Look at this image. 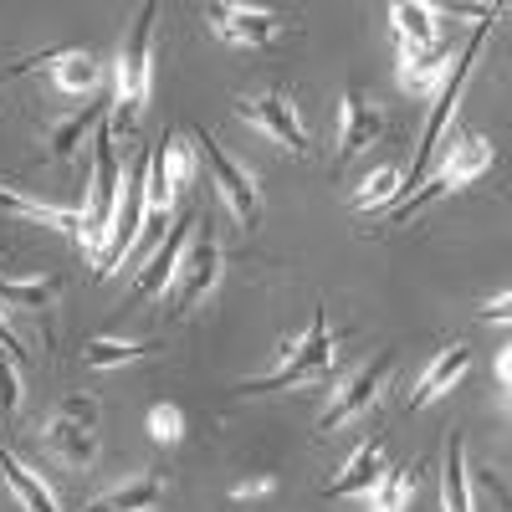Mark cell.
<instances>
[{"instance_id":"20","label":"cell","mask_w":512,"mask_h":512,"mask_svg":"<svg viewBox=\"0 0 512 512\" xmlns=\"http://www.w3.org/2000/svg\"><path fill=\"white\" fill-rule=\"evenodd\" d=\"M379 472H384V436H369V441L344 461V472L323 487V497H364V492L379 482Z\"/></svg>"},{"instance_id":"19","label":"cell","mask_w":512,"mask_h":512,"mask_svg":"<svg viewBox=\"0 0 512 512\" xmlns=\"http://www.w3.org/2000/svg\"><path fill=\"white\" fill-rule=\"evenodd\" d=\"M441 11L425 6V0H395L390 6V26L400 36V52H431L441 41Z\"/></svg>"},{"instance_id":"18","label":"cell","mask_w":512,"mask_h":512,"mask_svg":"<svg viewBox=\"0 0 512 512\" xmlns=\"http://www.w3.org/2000/svg\"><path fill=\"white\" fill-rule=\"evenodd\" d=\"M492 159H497V149H492L482 134H461V139L451 144V154H446V164H441L436 180L446 185V195H451V190H466L477 175H487Z\"/></svg>"},{"instance_id":"8","label":"cell","mask_w":512,"mask_h":512,"mask_svg":"<svg viewBox=\"0 0 512 512\" xmlns=\"http://www.w3.org/2000/svg\"><path fill=\"white\" fill-rule=\"evenodd\" d=\"M487 21L466 36V47L451 57V77L441 82V93H436V108H431V118H425V134H420V154H415V164H410V185L425 175V164H431V154H436V144H441V134H446V123L456 118V103H461V88H466V77H472V62H477V52H482V41H487Z\"/></svg>"},{"instance_id":"35","label":"cell","mask_w":512,"mask_h":512,"mask_svg":"<svg viewBox=\"0 0 512 512\" xmlns=\"http://www.w3.org/2000/svg\"><path fill=\"white\" fill-rule=\"evenodd\" d=\"M497 379H502V390H507V384H512V354H507V349L497 354Z\"/></svg>"},{"instance_id":"22","label":"cell","mask_w":512,"mask_h":512,"mask_svg":"<svg viewBox=\"0 0 512 512\" xmlns=\"http://www.w3.org/2000/svg\"><path fill=\"white\" fill-rule=\"evenodd\" d=\"M441 502L446 512H472V466H466V436L451 431L446 461H441Z\"/></svg>"},{"instance_id":"3","label":"cell","mask_w":512,"mask_h":512,"mask_svg":"<svg viewBox=\"0 0 512 512\" xmlns=\"http://www.w3.org/2000/svg\"><path fill=\"white\" fill-rule=\"evenodd\" d=\"M118 185H123V169H118V149H113V128L103 118L93 128V180H88V200H82V236H77V246L88 256H98L108 246L113 210H118Z\"/></svg>"},{"instance_id":"4","label":"cell","mask_w":512,"mask_h":512,"mask_svg":"<svg viewBox=\"0 0 512 512\" xmlns=\"http://www.w3.org/2000/svg\"><path fill=\"white\" fill-rule=\"evenodd\" d=\"M149 226V149H139L123 169V185H118V210H113V231H108V246L93 256L98 262V277L118 272L128 262V251L139 246Z\"/></svg>"},{"instance_id":"26","label":"cell","mask_w":512,"mask_h":512,"mask_svg":"<svg viewBox=\"0 0 512 512\" xmlns=\"http://www.w3.org/2000/svg\"><path fill=\"white\" fill-rule=\"evenodd\" d=\"M108 118V108L103 103H88L82 113H72V118H62L52 134H47V154L52 159H77V149H82V139H93V128Z\"/></svg>"},{"instance_id":"29","label":"cell","mask_w":512,"mask_h":512,"mask_svg":"<svg viewBox=\"0 0 512 512\" xmlns=\"http://www.w3.org/2000/svg\"><path fill=\"white\" fill-rule=\"evenodd\" d=\"M400 190H405V175H400L395 164H384L379 175H369V180H364V190L354 195V205H359V210H379V205H395V200H400Z\"/></svg>"},{"instance_id":"13","label":"cell","mask_w":512,"mask_h":512,"mask_svg":"<svg viewBox=\"0 0 512 512\" xmlns=\"http://www.w3.org/2000/svg\"><path fill=\"white\" fill-rule=\"evenodd\" d=\"M195 210H185V216L169 226V241L149 256V262L139 267V277H134V292H128V303H159V297L169 292V282H175V267H180V251H185V241H190V231H195Z\"/></svg>"},{"instance_id":"32","label":"cell","mask_w":512,"mask_h":512,"mask_svg":"<svg viewBox=\"0 0 512 512\" xmlns=\"http://www.w3.org/2000/svg\"><path fill=\"white\" fill-rule=\"evenodd\" d=\"M272 487H277L272 477H246V482L231 487V497H236V502H262V497H272Z\"/></svg>"},{"instance_id":"7","label":"cell","mask_w":512,"mask_h":512,"mask_svg":"<svg viewBox=\"0 0 512 512\" xmlns=\"http://www.w3.org/2000/svg\"><path fill=\"white\" fill-rule=\"evenodd\" d=\"M190 154L205 164V175H210V185L221 190V200H226V210L251 231L256 221H262V190H256V180H251V169L246 164H236L226 149H221V139L216 134H205V128H195L190 134Z\"/></svg>"},{"instance_id":"6","label":"cell","mask_w":512,"mask_h":512,"mask_svg":"<svg viewBox=\"0 0 512 512\" xmlns=\"http://www.w3.org/2000/svg\"><path fill=\"white\" fill-rule=\"evenodd\" d=\"M98 400L93 395H67L47 425H41V441H47V451L72 466V472H88V466L98 461Z\"/></svg>"},{"instance_id":"14","label":"cell","mask_w":512,"mask_h":512,"mask_svg":"<svg viewBox=\"0 0 512 512\" xmlns=\"http://www.w3.org/2000/svg\"><path fill=\"white\" fill-rule=\"evenodd\" d=\"M379 139H384V108L364 88H349L344 103H338V159H354Z\"/></svg>"},{"instance_id":"24","label":"cell","mask_w":512,"mask_h":512,"mask_svg":"<svg viewBox=\"0 0 512 512\" xmlns=\"http://www.w3.org/2000/svg\"><path fill=\"white\" fill-rule=\"evenodd\" d=\"M420 472H425V461L400 466V472H379V482L364 492V512H405L420 487Z\"/></svg>"},{"instance_id":"17","label":"cell","mask_w":512,"mask_h":512,"mask_svg":"<svg viewBox=\"0 0 512 512\" xmlns=\"http://www.w3.org/2000/svg\"><path fill=\"white\" fill-rule=\"evenodd\" d=\"M0 210H6V216H16V221H31V226H52V231L72 236V241L82 236V210L31 200V195H21V190H11V185H0Z\"/></svg>"},{"instance_id":"28","label":"cell","mask_w":512,"mask_h":512,"mask_svg":"<svg viewBox=\"0 0 512 512\" xmlns=\"http://www.w3.org/2000/svg\"><path fill=\"white\" fill-rule=\"evenodd\" d=\"M154 354V344H128V338H93V344H82V364L88 369H123Z\"/></svg>"},{"instance_id":"30","label":"cell","mask_w":512,"mask_h":512,"mask_svg":"<svg viewBox=\"0 0 512 512\" xmlns=\"http://www.w3.org/2000/svg\"><path fill=\"white\" fill-rule=\"evenodd\" d=\"M144 425H149V441H154V446H180V441H185V410L169 405V400H159Z\"/></svg>"},{"instance_id":"15","label":"cell","mask_w":512,"mask_h":512,"mask_svg":"<svg viewBox=\"0 0 512 512\" xmlns=\"http://www.w3.org/2000/svg\"><path fill=\"white\" fill-rule=\"evenodd\" d=\"M395 77H400V88L410 98H436L441 82L451 77V47H446V41H436L431 52H400Z\"/></svg>"},{"instance_id":"31","label":"cell","mask_w":512,"mask_h":512,"mask_svg":"<svg viewBox=\"0 0 512 512\" xmlns=\"http://www.w3.org/2000/svg\"><path fill=\"white\" fill-rule=\"evenodd\" d=\"M21 415V374H16V359L0 349V420H16Z\"/></svg>"},{"instance_id":"21","label":"cell","mask_w":512,"mask_h":512,"mask_svg":"<svg viewBox=\"0 0 512 512\" xmlns=\"http://www.w3.org/2000/svg\"><path fill=\"white\" fill-rule=\"evenodd\" d=\"M164 502V477L159 472H139L134 482H123L103 497L88 502V512H154Z\"/></svg>"},{"instance_id":"16","label":"cell","mask_w":512,"mask_h":512,"mask_svg":"<svg viewBox=\"0 0 512 512\" xmlns=\"http://www.w3.org/2000/svg\"><path fill=\"white\" fill-rule=\"evenodd\" d=\"M472 369V349L466 344H451V349H441L436 359H431V369L420 374V384H415V395L405 400V410L415 415V410H425V405H436L451 384H461V374Z\"/></svg>"},{"instance_id":"23","label":"cell","mask_w":512,"mask_h":512,"mask_svg":"<svg viewBox=\"0 0 512 512\" xmlns=\"http://www.w3.org/2000/svg\"><path fill=\"white\" fill-rule=\"evenodd\" d=\"M0 303L21 313H47L62 303V277H0Z\"/></svg>"},{"instance_id":"12","label":"cell","mask_w":512,"mask_h":512,"mask_svg":"<svg viewBox=\"0 0 512 512\" xmlns=\"http://www.w3.org/2000/svg\"><path fill=\"white\" fill-rule=\"evenodd\" d=\"M205 21L226 47H267V41L282 36L277 11H262V6H226V0H216V6H205Z\"/></svg>"},{"instance_id":"10","label":"cell","mask_w":512,"mask_h":512,"mask_svg":"<svg viewBox=\"0 0 512 512\" xmlns=\"http://www.w3.org/2000/svg\"><path fill=\"white\" fill-rule=\"evenodd\" d=\"M390 374H395V354H390V349L374 354L364 369H354V374L333 390L328 410L318 415V431H338L344 420H354V415H364L369 405H379V395L390 390Z\"/></svg>"},{"instance_id":"25","label":"cell","mask_w":512,"mask_h":512,"mask_svg":"<svg viewBox=\"0 0 512 512\" xmlns=\"http://www.w3.org/2000/svg\"><path fill=\"white\" fill-rule=\"evenodd\" d=\"M52 82L62 93H98L103 82V62L93 52H52Z\"/></svg>"},{"instance_id":"11","label":"cell","mask_w":512,"mask_h":512,"mask_svg":"<svg viewBox=\"0 0 512 512\" xmlns=\"http://www.w3.org/2000/svg\"><path fill=\"white\" fill-rule=\"evenodd\" d=\"M185 180H190V144L180 134H164L159 144H149V221H169Z\"/></svg>"},{"instance_id":"34","label":"cell","mask_w":512,"mask_h":512,"mask_svg":"<svg viewBox=\"0 0 512 512\" xmlns=\"http://www.w3.org/2000/svg\"><path fill=\"white\" fill-rule=\"evenodd\" d=\"M0 349H6L11 359H26V349L16 344V333H11V323H6V318H0Z\"/></svg>"},{"instance_id":"9","label":"cell","mask_w":512,"mask_h":512,"mask_svg":"<svg viewBox=\"0 0 512 512\" xmlns=\"http://www.w3.org/2000/svg\"><path fill=\"white\" fill-rule=\"evenodd\" d=\"M236 118L267 128V134H272L292 159H308V154H313V139H308L303 118H297V103H292L287 88H262V93H251V98H236Z\"/></svg>"},{"instance_id":"2","label":"cell","mask_w":512,"mask_h":512,"mask_svg":"<svg viewBox=\"0 0 512 512\" xmlns=\"http://www.w3.org/2000/svg\"><path fill=\"white\" fill-rule=\"evenodd\" d=\"M333 359H338V344H333V328H328V308L318 303L308 333L277 354V369L272 374L246 379L241 395H272V390H297V384H318V379L333 374Z\"/></svg>"},{"instance_id":"5","label":"cell","mask_w":512,"mask_h":512,"mask_svg":"<svg viewBox=\"0 0 512 512\" xmlns=\"http://www.w3.org/2000/svg\"><path fill=\"white\" fill-rule=\"evenodd\" d=\"M200 231H190L185 251H180V267H175V282H169V318H190L200 308V297L216 292L221 282V236H216V221H195Z\"/></svg>"},{"instance_id":"33","label":"cell","mask_w":512,"mask_h":512,"mask_svg":"<svg viewBox=\"0 0 512 512\" xmlns=\"http://www.w3.org/2000/svg\"><path fill=\"white\" fill-rule=\"evenodd\" d=\"M507 308H512V297H507V292H497L492 303L482 308V323H507Z\"/></svg>"},{"instance_id":"1","label":"cell","mask_w":512,"mask_h":512,"mask_svg":"<svg viewBox=\"0 0 512 512\" xmlns=\"http://www.w3.org/2000/svg\"><path fill=\"white\" fill-rule=\"evenodd\" d=\"M154 0L139 6L134 26H128L123 47H118V67H113V118L108 128L113 134H134L144 103H149V77H154Z\"/></svg>"},{"instance_id":"27","label":"cell","mask_w":512,"mask_h":512,"mask_svg":"<svg viewBox=\"0 0 512 512\" xmlns=\"http://www.w3.org/2000/svg\"><path fill=\"white\" fill-rule=\"evenodd\" d=\"M0 477H6V487L16 492V502H21L26 512H57V497L41 487V477H31L11 451H0Z\"/></svg>"}]
</instances>
